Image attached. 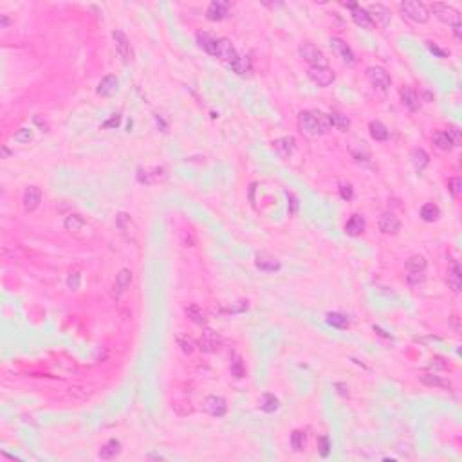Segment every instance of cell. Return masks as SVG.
<instances>
[{
  "label": "cell",
  "mask_w": 462,
  "mask_h": 462,
  "mask_svg": "<svg viewBox=\"0 0 462 462\" xmlns=\"http://www.w3.org/2000/svg\"><path fill=\"white\" fill-rule=\"evenodd\" d=\"M33 135H34L33 128L24 127V128H20L15 135H13V139H15L16 143H20V145H26V143H29V141H33Z\"/></svg>",
  "instance_id": "ab89813d"
},
{
  "label": "cell",
  "mask_w": 462,
  "mask_h": 462,
  "mask_svg": "<svg viewBox=\"0 0 462 462\" xmlns=\"http://www.w3.org/2000/svg\"><path fill=\"white\" fill-rule=\"evenodd\" d=\"M453 34H455V38H457V40H460V38H462V26H460V24L453 26Z\"/></svg>",
  "instance_id": "11a10c76"
},
{
  "label": "cell",
  "mask_w": 462,
  "mask_h": 462,
  "mask_svg": "<svg viewBox=\"0 0 462 462\" xmlns=\"http://www.w3.org/2000/svg\"><path fill=\"white\" fill-rule=\"evenodd\" d=\"M229 2H224V0H213L210 6H208L206 11V18L211 20V22H220L228 16L229 13Z\"/></svg>",
  "instance_id": "4fadbf2b"
},
{
  "label": "cell",
  "mask_w": 462,
  "mask_h": 462,
  "mask_svg": "<svg viewBox=\"0 0 462 462\" xmlns=\"http://www.w3.org/2000/svg\"><path fill=\"white\" fill-rule=\"evenodd\" d=\"M439 217H440V210H439L437 204L428 203V204H425V206L421 208V218L425 222H435Z\"/></svg>",
  "instance_id": "836d02e7"
},
{
  "label": "cell",
  "mask_w": 462,
  "mask_h": 462,
  "mask_svg": "<svg viewBox=\"0 0 462 462\" xmlns=\"http://www.w3.org/2000/svg\"><path fill=\"white\" fill-rule=\"evenodd\" d=\"M377 226H379L381 233L385 235H397L401 231V222H399V218L394 213H383L379 217Z\"/></svg>",
  "instance_id": "2e32d148"
},
{
  "label": "cell",
  "mask_w": 462,
  "mask_h": 462,
  "mask_svg": "<svg viewBox=\"0 0 462 462\" xmlns=\"http://www.w3.org/2000/svg\"><path fill=\"white\" fill-rule=\"evenodd\" d=\"M9 22H11V20H9L8 15H0V27H2V29H6V27L9 26Z\"/></svg>",
  "instance_id": "db71d44e"
},
{
  "label": "cell",
  "mask_w": 462,
  "mask_h": 462,
  "mask_svg": "<svg viewBox=\"0 0 462 462\" xmlns=\"http://www.w3.org/2000/svg\"><path fill=\"white\" fill-rule=\"evenodd\" d=\"M177 342H179V347L183 349L184 354H192L193 350H195V343H193L192 339L188 338V336H179V338H177Z\"/></svg>",
  "instance_id": "ee69618b"
},
{
  "label": "cell",
  "mask_w": 462,
  "mask_h": 462,
  "mask_svg": "<svg viewBox=\"0 0 462 462\" xmlns=\"http://www.w3.org/2000/svg\"><path fill=\"white\" fill-rule=\"evenodd\" d=\"M273 148L276 150V154H278L280 157H289V155L294 152V148H296V139H294L293 135L278 137V139L273 141Z\"/></svg>",
  "instance_id": "d6986e66"
},
{
  "label": "cell",
  "mask_w": 462,
  "mask_h": 462,
  "mask_svg": "<svg viewBox=\"0 0 462 462\" xmlns=\"http://www.w3.org/2000/svg\"><path fill=\"white\" fill-rule=\"evenodd\" d=\"M64 226H65V229H67V231H71V233H76V231H79V229L85 226V220H83L82 215L71 213L69 217H65Z\"/></svg>",
  "instance_id": "d590c367"
},
{
  "label": "cell",
  "mask_w": 462,
  "mask_h": 462,
  "mask_svg": "<svg viewBox=\"0 0 462 462\" xmlns=\"http://www.w3.org/2000/svg\"><path fill=\"white\" fill-rule=\"evenodd\" d=\"M405 267H406V271H408V273H425V271H426V260H425V256L412 255L408 260H406Z\"/></svg>",
  "instance_id": "f546056e"
},
{
  "label": "cell",
  "mask_w": 462,
  "mask_h": 462,
  "mask_svg": "<svg viewBox=\"0 0 462 462\" xmlns=\"http://www.w3.org/2000/svg\"><path fill=\"white\" fill-rule=\"evenodd\" d=\"M331 116V121H332V127H336L338 130L342 132H347L350 127V119L347 116H343V114H338V112H332L329 114Z\"/></svg>",
  "instance_id": "74e56055"
},
{
  "label": "cell",
  "mask_w": 462,
  "mask_h": 462,
  "mask_svg": "<svg viewBox=\"0 0 462 462\" xmlns=\"http://www.w3.org/2000/svg\"><path fill=\"white\" fill-rule=\"evenodd\" d=\"M117 87H119L117 78L116 76H112V74H109V76H105L102 82H99L96 92H98L99 96H103V98H110V96H114L117 92Z\"/></svg>",
  "instance_id": "44dd1931"
},
{
  "label": "cell",
  "mask_w": 462,
  "mask_h": 462,
  "mask_svg": "<svg viewBox=\"0 0 462 462\" xmlns=\"http://www.w3.org/2000/svg\"><path fill=\"white\" fill-rule=\"evenodd\" d=\"M112 38H114V45H116V51L119 54V58L125 62V64H130L132 58H134V53H132V47H130V42H128L127 34L123 31L116 29L112 31Z\"/></svg>",
  "instance_id": "52a82bcc"
},
{
  "label": "cell",
  "mask_w": 462,
  "mask_h": 462,
  "mask_svg": "<svg viewBox=\"0 0 462 462\" xmlns=\"http://www.w3.org/2000/svg\"><path fill=\"white\" fill-rule=\"evenodd\" d=\"M401 11L408 16L410 20L417 24H426L430 20V9L426 8L423 2H417V0H406V2H401Z\"/></svg>",
  "instance_id": "7a4b0ae2"
},
{
  "label": "cell",
  "mask_w": 462,
  "mask_h": 462,
  "mask_svg": "<svg viewBox=\"0 0 462 462\" xmlns=\"http://www.w3.org/2000/svg\"><path fill=\"white\" fill-rule=\"evenodd\" d=\"M132 284V273L130 269H121L119 273L116 274V282H114V291H112V296L114 298H119L125 291L130 287Z\"/></svg>",
  "instance_id": "ffe728a7"
},
{
  "label": "cell",
  "mask_w": 462,
  "mask_h": 462,
  "mask_svg": "<svg viewBox=\"0 0 462 462\" xmlns=\"http://www.w3.org/2000/svg\"><path fill=\"white\" fill-rule=\"evenodd\" d=\"M217 58H220L222 62L226 64H233L235 60L238 58V53L235 49V45L231 44V40L228 38H218L217 40Z\"/></svg>",
  "instance_id": "8fae6325"
},
{
  "label": "cell",
  "mask_w": 462,
  "mask_h": 462,
  "mask_svg": "<svg viewBox=\"0 0 462 462\" xmlns=\"http://www.w3.org/2000/svg\"><path fill=\"white\" fill-rule=\"evenodd\" d=\"M42 203V190L38 186H27L24 190V197H22V204H24V210L27 213L34 211Z\"/></svg>",
  "instance_id": "7c38bea8"
},
{
  "label": "cell",
  "mask_w": 462,
  "mask_h": 462,
  "mask_svg": "<svg viewBox=\"0 0 462 462\" xmlns=\"http://www.w3.org/2000/svg\"><path fill=\"white\" fill-rule=\"evenodd\" d=\"M432 11L440 22L448 24V26L453 27V26H457V24H460V13H458L453 6L435 2V4H432Z\"/></svg>",
  "instance_id": "5b68a950"
},
{
  "label": "cell",
  "mask_w": 462,
  "mask_h": 462,
  "mask_svg": "<svg viewBox=\"0 0 462 462\" xmlns=\"http://www.w3.org/2000/svg\"><path fill=\"white\" fill-rule=\"evenodd\" d=\"M255 266L256 269L264 271V273H274V271H280L282 264H280L278 258H274V256L267 255V253H256Z\"/></svg>",
  "instance_id": "9a60e30c"
},
{
  "label": "cell",
  "mask_w": 462,
  "mask_h": 462,
  "mask_svg": "<svg viewBox=\"0 0 462 462\" xmlns=\"http://www.w3.org/2000/svg\"><path fill=\"white\" fill-rule=\"evenodd\" d=\"M433 145L443 152H451L455 148L453 141L450 139V135H448L444 130H439L433 134Z\"/></svg>",
  "instance_id": "f1b7e54d"
},
{
  "label": "cell",
  "mask_w": 462,
  "mask_h": 462,
  "mask_svg": "<svg viewBox=\"0 0 462 462\" xmlns=\"http://www.w3.org/2000/svg\"><path fill=\"white\" fill-rule=\"evenodd\" d=\"M231 69H233L238 76H246L248 72H251V58L249 56H238L237 60L231 64Z\"/></svg>",
  "instance_id": "e575fe53"
},
{
  "label": "cell",
  "mask_w": 462,
  "mask_h": 462,
  "mask_svg": "<svg viewBox=\"0 0 462 462\" xmlns=\"http://www.w3.org/2000/svg\"><path fill=\"white\" fill-rule=\"evenodd\" d=\"M286 197H287V200H289V215H296L298 213V210H300V203H298V199H296V195H294L293 192H286Z\"/></svg>",
  "instance_id": "7dc6e473"
},
{
  "label": "cell",
  "mask_w": 462,
  "mask_h": 462,
  "mask_svg": "<svg viewBox=\"0 0 462 462\" xmlns=\"http://www.w3.org/2000/svg\"><path fill=\"white\" fill-rule=\"evenodd\" d=\"M163 170L159 168H154V170H143L139 168L137 170V180H139L141 184H154L157 183L161 177H165V173H161Z\"/></svg>",
  "instance_id": "4316f807"
},
{
  "label": "cell",
  "mask_w": 462,
  "mask_h": 462,
  "mask_svg": "<svg viewBox=\"0 0 462 462\" xmlns=\"http://www.w3.org/2000/svg\"><path fill=\"white\" fill-rule=\"evenodd\" d=\"M121 453V443L117 439H110L109 443H105L99 450V458L103 460H112Z\"/></svg>",
  "instance_id": "484cf974"
},
{
  "label": "cell",
  "mask_w": 462,
  "mask_h": 462,
  "mask_svg": "<svg viewBox=\"0 0 462 462\" xmlns=\"http://www.w3.org/2000/svg\"><path fill=\"white\" fill-rule=\"evenodd\" d=\"M446 284L453 293H460L462 274H460V266H458V262H453L451 264V269H448Z\"/></svg>",
  "instance_id": "7402d4cb"
},
{
  "label": "cell",
  "mask_w": 462,
  "mask_h": 462,
  "mask_svg": "<svg viewBox=\"0 0 462 462\" xmlns=\"http://www.w3.org/2000/svg\"><path fill=\"white\" fill-rule=\"evenodd\" d=\"M116 226H117V229H119L121 233L125 235V237L128 238V240H135V237H134V231H135V228H134V222H132V218L128 217L127 213H119L116 217Z\"/></svg>",
  "instance_id": "cb8c5ba5"
},
{
  "label": "cell",
  "mask_w": 462,
  "mask_h": 462,
  "mask_svg": "<svg viewBox=\"0 0 462 462\" xmlns=\"http://www.w3.org/2000/svg\"><path fill=\"white\" fill-rule=\"evenodd\" d=\"M119 123H121V116H119V114H114V116L110 117L109 121H105V123H103V127H105V128H116V127H119Z\"/></svg>",
  "instance_id": "816d5d0a"
},
{
  "label": "cell",
  "mask_w": 462,
  "mask_h": 462,
  "mask_svg": "<svg viewBox=\"0 0 462 462\" xmlns=\"http://www.w3.org/2000/svg\"><path fill=\"white\" fill-rule=\"evenodd\" d=\"M446 134L450 135V139L453 141L455 147H458V145H460V130H458L455 125H450V127H448Z\"/></svg>",
  "instance_id": "681fc988"
},
{
  "label": "cell",
  "mask_w": 462,
  "mask_h": 462,
  "mask_svg": "<svg viewBox=\"0 0 462 462\" xmlns=\"http://www.w3.org/2000/svg\"><path fill=\"white\" fill-rule=\"evenodd\" d=\"M336 388H338V392L342 395H349V388H347L343 383H336Z\"/></svg>",
  "instance_id": "9f6ffc18"
},
{
  "label": "cell",
  "mask_w": 462,
  "mask_h": 462,
  "mask_svg": "<svg viewBox=\"0 0 462 462\" xmlns=\"http://www.w3.org/2000/svg\"><path fill=\"white\" fill-rule=\"evenodd\" d=\"M217 40L218 38H213L208 33H197V42H199V47L208 53L210 56L217 58Z\"/></svg>",
  "instance_id": "603a6c76"
},
{
  "label": "cell",
  "mask_w": 462,
  "mask_h": 462,
  "mask_svg": "<svg viewBox=\"0 0 462 462\" xmlns=\"http://www.w3.org/2000/svg\"><path fill=\"white\" fill-rule=\"evenodd\" d=\"M327 323L329 325H332V327H336V329H347L350 322H349V318H347L345 314H342V312H329Z\"/></svg>",
  "instance_id": "8d00e7d4"
},
{
  "label": "cell",
  "mask_w": 462,
  "mask_h": 462,
  "mask_svg": "<svg viewBox=\"0 0 462 462\" xmlns=\"http://www.w3.org/2000/svg\"><path fill=\"white\" fill-rule=\"evenodd\" d=\"M184 312H186V316H188L193 323H197V325H206V314H204V311L199 307V305H195V304L188 305V307L184 309Z\"/></svg>",
  "instance_id": "d6a6232c"
},
{
  "label": "cell",
  "mask_w": 462,
  "mask_h": 462,
  "mask_svg": "<svg viewBox=\"0 0 462 462\" xmlns=\"http://www.w3.org/2000/svg\"><path fill=\"white\" fill-rule=\"evenodd\" d=\"M307 76L311 82H314L318 87H329L334 82V72L329 67H309Z\"/></svg>",
  "instance_id": "30bf717a"
},
{
  "label": "cell",
  "mask_w": 462,
  "mask_h": 462,
  "mask_svg": "<svg viewBox=\"0 0 462 462\" xmlns=\"http://www.w3.org/2000/svg\"><path fill=\"white\" fill-rule=\"evenodd\" d=\"M229 370H231V376H235L237 379H242V377L246 376V368H244V365H242V361L238 359V357H235V359L231 361Z\"/></svg>",
  "instance_id": "b9f144b4"
},
{
  "label": "cell",
  "mask_w": 462,
  "mask_h": 462,
  "mask_svg": "<svg viewBox=\"0 0 462 462\" xmlns=\"http://www.w3.org/2000/svg\"><path fill=\"white\" fill-rule=\"evenodd\" d=\"M448 190L453 197H458L462 193V179L460 177H451L448 180Z\"/></svg>",
  "instance_id": "7bdbcfd3"
},
{
  "label": "cell",
  "mask_w": 462,
  "mask_h": 462,
  "mask_svg": "<svg viewBox=\"0 0 462 462\" xmlns=\"http://www.w3.org/2000/svg\"><path fill=\"white\" fill-rule=\"evenodd\" d=\"M343 6L350 9V15H352V20L357 24V26L363 27V29H372L374 24H372V20H370V16H368L367 9L361 8V6H357V4H343Z\"/></svg>",
  "instance_id": "e0dca14e"
},
{
  "label": "cell",
  "mask_w": 462,
  "mask_h": 462,
  "mask_svg": "<svg viewBox=\"0 0 462 462\" xmlns=\"http://www.w3.org/2000/svg\"><path fill=\"white\" fill-rule=\"evenodd\" d=\"M331 49H332V53L336 54V56L339 58V60L343 62V64H347V65H350V67H352V65H356V54H354V51L350 49L349 45L345 44V42L342 40V38H331Z\"/></svg>",
  "instance_id": "8992f818"
},
{
  "label": "cell",
  "mask_w": 462,
  "mask_h": 462,
  "mask_svg": "<svg viewBox=\"0 0 462 462\" xmlns=\"http://www.w3.org/2000/svg\"><path fill=\"white\" fill-rule=\"evenodd\" d=\"M339 195H342L343 200H350L354 197V188H352V184L350 183H339Z\"/></svg>",
  "instance_id": "f6af8a7d"
},
{
  "label": "cell",
  "mask_w": 462,
  "mask_h": 462,
  "mask_svg": "<svg viewBox=\"0 0 462 462\" xmlns=\"http://www.w3.org/2000/svg\"><path fill=\"white\" fill-rule=\"evenodd\" d=\"M203 408L206 413L213 415V417H222L228 412V405H226V399L220 397V395H208L203 403Z\"/></svg>",
  "instance_id": "9c48e42d"
},
{
  "label": "cell",
  "mask_w": 462,
  "mask_h": 462,
  "mask_svg": "<svg viewBox=\"0 0 462 462\" xmlns=\"http://www.w3.org/2000/svg\"><path fill=\"white\" fill-rule=\"evenodd\" d=\"M79 282H82V278H79V273H78V271H72V273H69V276H67V286H69V289H72V291L79 289Z\"/></svg>",
  "instance_id": "c3c4849f"
},
{
  "label": "cell",
  "mask_w": 462,
  "mask_h": 462,
  "mask_svg": "<svg viewBox=\"0 0 462 462\" xmlns=\"http://www.w3.org/2000/svg\"><path fill=\"white\" fill-rule=\"evenodd\" d=\"M401 102L403 105L406 107L408 110H412V112H415V110H419V107H421V99H419V94L415 92V89L410 85H405L401 89Z\"/></svg>",
  "instance_id": "ac0fdd59"
},
{
  "label": "cell",
  "mask_w": 462,
  "mask_h": 462,
  "mask_svg": "<svg viewBox=\"0 0 462 462\" xmlns=\"http://www.w3.org/2000/svg\"><path fill=\"white\" fill-rule=\"evenodd\" d=\"M298 125H300L302 132L309 137L327 134L332 128L331 116L318 112V110H302L300 116H298Z\"/></svg>",
  "instance_id": "6da1fadb"
},
{
  "label": "cell",
  "mask_w": 462,
  "mask_h": 462,
  "mask_svg": "<svg viewBox=\"0 0 462 462\" xmlns=\"http://www.w3.org/2000/svg\"><path fill=\"white\" fill-rule=\"evenodd\" d=\"M220 345H222L220 336H218L215 331H211V329H204L203 334H200V338H199V349L206 354H213L220 349Z\"/></svg>",
  "instance_id": "ba28073f"
},
{
  "label": "cell",
  "mask_w": 462,
  "mask_h": 462,
  "mask_svg": "<svg viewBox=\"0 0 462 462\" xmlns=\"http://www.w3.org/2000/svg\"><path fill=\"white\" fill-rule=\"evenodd\" d=\"M368 128H370V135H372V139L376 141H387L388 139V128L385 127L381 121H370V125H368Z\"/></svg>",
  "instance_id": "4dcf8cb0"
},
{
  "label": "cell",
  "mask_w": 462,
  "mask_h": 462,
  "mask_svg": "<svg viewBox=\"0 0 462 462\" xmlns=\"http://www.w3.org/2000/svg\"><path fill=\"white\" fill-rule=\"evenodd\" d=\"M367 13L372 20L374 26H381V27H387L388 22H390V11H388L385 6L381 4H372L367 8Z\"/></svg>",
  "instance_id": "5bb4252c"
},
{
  "label": "cell",
  "mask_w": 462,
  "mask_h": 462,
  "mask_svg": "<svg viewBox=\"0 0 462 462\" xmlns=\"http://www.w3.org/2000/svg\"><path fill=\"white\" fill-rule=\"evenodd\" d=\"M419 381L425 383L426 387H439V388H448V390L451 388V385L446 379H443L440 376H435V374H423V376H419Z\"/></svg>",
  "instance_id": "1f68e13d"
},
{
  "label": "cell",
  "mask_w": 462,
  "mask_h": 462,
  "mask_svg": "<svg viewBox=\"0 0 462 462\" xmlns=\"http://www.w3.org/2000/svg\"><path fill=\"white\" fill-rule=\"evenodd\" d=\"M298 53H300V56L304 58L307 64H311V67H327V58H325V54H323L314 44H311V42L302 44Z\"/></svg>",
  "instance_id": "277c9868"
},
{
  "label": "cell",
  "mask_w": 462,
  "mask_h": 462,
  "mask_svg": "<svg viewBox=\"0 0 462 462\" xmlns=\"http://www.w3.org/2000/svg\"><path fill=\"white\" fill-rule=\"evenodd\" d=\"M329 451H331L329 437H319V453H322V457H329Z\"/></svg>",
  "instance_id": "f907efd6"
},
{
  "label": "cell",
  "mask_w": 462,
  "mask_h": 462,
  "mask_svg": "<svg viewBox=\"0 0 462 462\" xmlns=\"http://www.w3.org/2000/svg\"><path fill=\"white\" fill-rule=\"evenodd\" d=\"M291 444H293L294 451H302L305 446V435L304 432H300V430H294L293 435H291Z\"/></svg>",
  "instance_id": "60d3db41"
},
{
  "label": "cell",
  "mask_w": 462,
  "mask_h": 462,
  "mask_svg": "<svg viewBox=\"0 0 462 462\" xmlns=\"http://www.w3.org/2000/svg\"><path fill=\"white\" fill-rule=\"evenodd\" d=\"M365 231V218L361 215H352L345 224V233L350 237H359Z\"/></svg>",
  "instance_id": "d4e9b609"
},
{
  "label": "cell",
  "mask_w": 462,
  "mask_h": 462,
  "mask_svg": "<svg viewBox=\"0 0 462 462\" xmlns=\"http://www.w3.org/2000/svg\"><path fill=\"white\" fill-rule=\"evenodd\" d=\"M425 278H426L425 273H408V274H406V282H408L412 287L425 284Z\"/></svg>",
  "instance_id": "bcb514c9"
},
{
  "label": "cell",
  "mask_w": 462,
  "mask_h": 462,
  "mask_svg": "<svg viewBox=\"0 0 462 462\" xmlns=\"http://www.w3.org/2000/svg\"><path fill=\"white\" fill-rule=\"evenodd\" d=\"M280 406V401L278 397H274L273 394H264V403H262V410L267 413H273L276 412Z\"/></svg>",
  "instance_id": "f35d334b"
},
{
  "label": "cell",
  "mask_w": 462,
  "mask_h": 462,
  "mask_svg": "<svg viewBox=\"0 0 462 462\" xmlns=\"http://www.w3.org/2000/svg\"><path fill=\"white\" fill-rule=\"evenodd\" d=\"M410 157H412V163H413V166H415L417 172H423V170L430 165V155L426 154L423 148H413L412 154H410Z\"/></svg>",
  "instance_id": "83f0119b"
},
{
  "label": "cell",
  "mask_w": 462,
  "mask_h": 462,
  "mask_svg": "<svg viewBox=\"0 0 462 462\" xmlns=\"http://www.w3.org/2000/svg\"><path fill=\"white\" fill-rule=\"evenodd\" d=\"M365 72H367L368 82L372 83L377 90H381V92H388L390 90L392 78L385 67H381V65H370V67H367Z\"/></svg>",
  "instance_id": "3957f363"
},
{
  "label": "cell",
  "mask_w": 462,
  "mask_h": 462,
  "mask_svg": "<svg viewBox=\"0 0 462 462\" xmlns=\"http://www.w3.org/2000/svg\"><path fill=\"white\" fill-rule=\"evenodd\" d=\"M428 49L432 51L433 54H437V56H439V58H446V56H448V53H446V51L439 49V47H437V45L433 44V42H428Z\"/></svg>",
  "instance_id": "f5cc1de1"
},
{
  "label": "cell",
  "mask_w": 462,
  "mask_h": 462,
  "mask_svg": "<svg viewBox=\"0 0 462 462\" xmlns=\"http://www.w3.org/2000/svg\"><path fill=\"white\" fill-rule=\"evenodd\" d=\"M2 155H4V157H9V155H11V152H9L8 148L4 147V148H2Z\"/></svg>",
  "instance_id": "6f0895ef"
}]
</instances>
